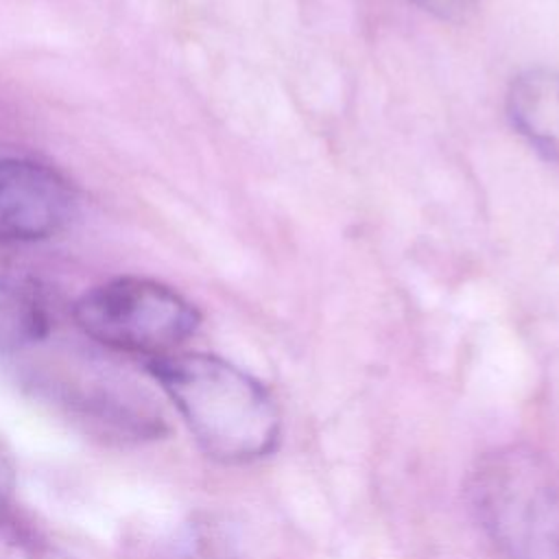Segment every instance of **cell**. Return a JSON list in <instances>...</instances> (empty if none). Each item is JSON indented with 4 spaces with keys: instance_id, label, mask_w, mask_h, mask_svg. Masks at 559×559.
<instances>
[{
    "instance_id": "52a82bcc",
    "label": "cell",
    "mask_w": 559,
    "mask_h": 559,
    "mask_svg": "<svg viewBox=\"0 0 559 559\" xmlns=\"http://www.w3.org/2000/svg\"><path fill=\"white\" fill-rule=\"evenodd\" d=\"M0 559H46L37 537L0 502Z\"/></svg>"
},
{
    "instance_id": "3957f363",
    "label": "cell",
    "mask_w": 559,
    "mask_h": 559,
    "mask_svg": "<svg viewBox=\"0 0 559 559\" xmlns=\"http://www.w3.org/2000/svg\"><path fill=\"white\" fill-rule=\"evenodd\" d=\"M72 317L92 341L129 354H173L199 328L197 308L166 284L116 277L83 293Z\"/></svg>"
},
{
    "instance_id": "8992f818",
    "label": "cell",
    "mask_w": 559,
    "mask_h": 559,
    "mask_svg": "<svg viewBox=\"0 0 559 559\" xmlns=\"http://www.w3.org/2000/svg\"><path fill=\"white\" fill-rule=\"evenodd\" d=\"M50 310L37 280L0 260V352H15L48 336Z\"/></svg>"
},
{
    "instance_id": "5b68a950",
    "label": "cell",
    "mask_w": 559,
    "mask_h": 559,
    "mask_svg": "<svg viewBox=\"0 0 559 559\" xmlns=\"http://www.w3.org/2000/svg\"><path fill=\"white\" fill-rule=\"evenodd\" d=\"M507 114L518 133L559 170V72L528 70L513 79Z\"/></svg>"
},
{
    "instance_id": "ba28073f",
    "label": "cell",
    "mask_w": 559,
    "mask_h": 559,
    "mask_svg": "<svg viewBox=\"0 0 559 559\" xmlns=\"http://www.w3.org/2000/svg\"><path fill=\"white\" fill-rule=\"evenodd\" d=\"M411 2L448 20L461 17L467 11V0H411Z\"/></svg>"
},
{
    "instance_id": "6da1fadb",
    "label": "cell",
    "mask_w": 559,
    "mask_h": 559,
    "mask_svg": "<svg viewBox=\"0 0 559 559\" xmlns=\"http://www.w3.org/2000/svg\"><path fill=\"white\" fill-rule=\"evenodd\" d=\"M146 369L175 404L199 448L214 461L251 463L275 450L280 413L253 376L201 352L148 358Z\"/></svg>"
},
{
    "instance_id": "7a4b0ae2",
    "label": "cell",
    "mask_w": 559,
    "mask_h": 559,
    "mask_svg": "<svg viewBox=\"0 0 559 559\" xmlns=\"http://www.w3.org/2000/svg\"><path fill=\"white\" fill-rule=\"evenodd\" d=\"M478 518L509 559H559V469L533 452L504 450L474 472Z\"/></svg>"
},
{
    "instance_id": "277c9868",
    "label": "cell",
    "mask_w": 559,
    "mask_h": 559,
    "mask_svg": "<svg viewBox=\"0 0 559 559\" xmlns=\"http://www.w3.org/2000/svg\"><path fill=\"white\" fill-rule=\"evenodd\" d=\"M76 197L55 168L15 155H0V245L44 240L74 216Z\"/></svg>"
}]
</instances>
